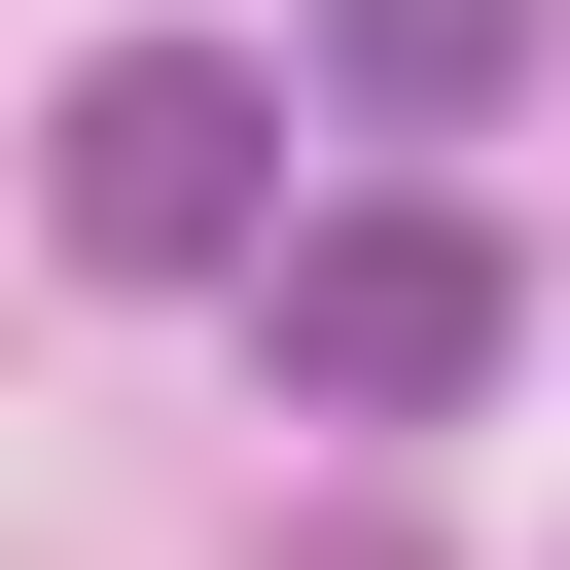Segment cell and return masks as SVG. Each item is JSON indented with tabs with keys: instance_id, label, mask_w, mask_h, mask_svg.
<instances>
[{
	"instance_id": "6da1fadb",
	"label": "cell",
	"mask_w": 570,
	"mask_h": 570,
	"mask_svg": "<svg viewBox=\"0 0 570 570\" xmlns=\"http://www.w3.org/2000/svg\"><path fill=\"white\" fill-rule=\"evenodd\" d=\"M36 214H71L107 285H249V249H285V71L107 36V71H71V142H36Z\"/></svg>"
},
{
	"instance_id": "7a4b0ae2",
	"label": "cell",
	"mask_w": 570,
	"mask_h": 570,
	"mask_svg": "<svg viewBox=\"0 0 570 570\" xmlns=\"http://www.w3.org/2000/svg\"><path fill=\"white\" fill-rule=\"evenodd\" d=\"M499 321H534V285H499V214H428V178H356V214H285V249H249V356H285L321 428L499 392Z\"/></svg>"
},
{
	"instance_id": "3957f363",
	"label": "cell",
	"mask_w": 570,
	"mask_h": 570,
	"mask_svg": "<svg viewBox=\"0 0 570 570\" xmlns=\"http://www.w3.org/2000/svg\"><path fill=\"white\" fill-rule=\"evenodd\" d=\"M570 0H321V107H392V142H463L499 71H534Z\"/></svg>"
}]
</instances>
